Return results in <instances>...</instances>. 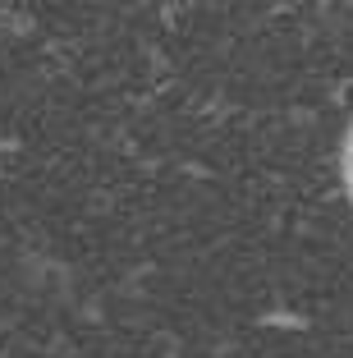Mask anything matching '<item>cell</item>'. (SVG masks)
<instances>
[{"label": "cell", "instance_id": "6da1fadb", "mask_svg": "<svg viewBox=\"0 0 353 358\" xmlns=\"http://www.w3.org/2000/svg\"><path fill=\"white\" fill-rule=\"evenodd\" d=\"M340 189H344V198H349V207H353V115H349L344 138H340Z\"/></svg>", "mask_w": 353, "mask_h": 358}]
</instances>
